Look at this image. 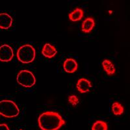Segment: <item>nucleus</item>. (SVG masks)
<instances>
[{"label":"nucleus","instance_id":"6e6552de","mask_svg":"<svg viewBox=\"0 0 130 130\" xmlns=\"http://www.w3.org/2000/svg\"><path fill=\"white\" fill-rule=\"evenodd\" d=\"M13 20L9 14H0V28L3 29H7L11 27Z\"/></svg>","mask_w":130,"mask_h":130},{"label":"nucleus","instance_id":"1a4fd4ad","mask_svg":"<svg viewBox=\"0 0 130 130\" xmlns=\"http://www.w3.org/2000/svg\"><path fill=\"white\" fill-rule=\"evenodd\" d=\"M57 53V49L55 47L51 45L50 44H46L43 46L42 50V53L46 57L51 59V58L55 57Z\"/></svg>","mask_w":130,"mask_h":130},{"label":"nucleus","instance_id":"f8f14e48","mask_svg":"<svg viewBox=\"0 0 130 130\" xmlns=\"http://www.w3.org/2000/svg\"><path fill=\"white\" fill-rule=\"evenodd\" d=\"M83 15H84V12H83V9L79 7H77L74 9L69 14L68 16H69V19L70 20L75 22L80 20L81 18H83Z\"/></svg>","mask_w":130,"mask_h":130},{"label":"nucleus","instance_id":"ddd939ff","mask_svg":"<svg viewBox=\"0 0 130 130\" xmlns=\"http://www.w3.org/2000/svg\"><path fill=\"white\" fill-rule=\"evenodd\" d=\"M112 112L116 116H121L124 112V107L120 102H114L111 106Z\"/></svg>","mask_w":130,"mask_h":130},{"label":"nucleus","instance_id":"f03ea898","mask_svg":"<svg viewBox=\"0 0 130 130\" xmlns=\"http://www.w3.org/2000/svg\"><path fill=\"white\" fill-rule=\"evenodd\" d=\"M18 105L13 101L2 100L0 102V115L6 118H14L19 115Z\"/></svg>","mask_w":130,"mask_h":130},{"label":"nucleus","instance_id":"0eeeda50","mask_svg":"<svg viewBox=\"0 0 130 130\" xmlns=\"http://www.w3.org/2000/svg\"><path fill=\"white\" fill-rule=\"evenodd\" d=\"M78 68L77 62L75 59L69 58L67 59L63 63V68L64 71L67 73H74Z\"/></svg>","mask_w":130,"mask_h":130},{"label":"nucleus","instance_id":"20e7f679","mask_svg":"<svg viewBox=\"0 0 130 130\" xmlns=\"http://www.w3.org/2000/svg\"><path fill=\"white\" fill-rule=\"evenodd\" d=\"M17 82L24 87H31L36 83L34 74L29 70H23L17 75Z\"/></svg>","mask_w":130,"mask_h":130},{"label":"nucleus","instance_id":"9d476101","mask_svg":"<svg viewBox=\"0 0 130 130\" xmlns=\"http://www.w3.org/2000/svg\"><path fill=\"white\" fill-rule=\"evenodd\" d=\"M95 26V22L94 20L92 18H87L82 23V25H81V30L85 33H89L93 29V28Z\"/></svg>","mask_w":130,"mask_h":130},{"label":"nucleus","instance_id":"7ed1b4c3","mask_svg":"<svg viewBox=\"0 0 130 130\" xmlns=\"http://www.w3.org/2000/svg\"><path fill=\"white\" fill-rule=\"evenodd\" d=\"M35 50L29 44L23 45L17 51L18 61L24 64H29L32 62L35 58Z\"/></svg>","mask_w":130,"mask_h":130},{"label":"nucleus","instance_id":"423d86ee","mask_svg":"<svg viewBox=\"0 0 130 130\" xmlns=\"http://www.w3.org/2000/svg\"><path fill=\"white\" fill-rule=\"evenodd\" d=\"M91 87V82L85 78H80L76 83V88L81 93H85L89 92Z\"/></svg>","mask_w":130,"mask_h":130},{"label":"nucleus","instance_id":"f3484780","mask_svg":"<svg viewBox=\"0 0 130 130\" xmlns=\"http://www.w3.org/2000/svg\"><path fill=\"white\" fill-rule=\"evenodd\" d=\"M19 130H22V129H19Z\"/></svg>","mask_w":130,"mask_h":130},{"label":"nucleus","instance_id":"dca6fc26","mask_svg":"<svg viewBox=\"0 0 130 130\" xmlns=\"http://www.w3.org/2000/svg\"><path fill=\"white\" fill-rule=\"evenodd\" d=\"M0 130H10L7 124H0Z\"/></svg>","mask_w":130,"mask_h":130},{"label":"nucleus","instance_id":"2eb2a0df","mask_svg":"<svg viewBox=\"0 0 130 130\" xmlns=\"http://www.w3.org/2000/svg\"><path fill=\"white\" fill-rule=\"evenodd\" d=\"M68 101L70 104L74 107L76 106L79 103V99L78 98V97L76 95L74 94L70 95V96H68Z\"/></svg>","mask_w":130,"mask_h":130},{"label":"nucleus","instance_id":"f257e3e1","mask_svg":"<svg viewBox=\"0 0 130 130\" xmlns=\"http://www.w3.org/2000/svg\"><path fill=\"white\" fill-rule=\"evenodd\" d=\"M38 123L41 130H59L66 122L57 112L46 111L39 116Z\"/></svg>","mask_w":130,"mask_h":130},{"label":"nucleus","instance_id":"39448f33","mask_svg":"<svg viewBox=\"0 0 130 130\" xmlns=\"http://www.w3.org/2000/svg\"><path fill=\"white\" fill-rule=\"evenodd\" d=\"M13 57V50L9 45L3 44L0 46V61L9 62L12 60Z\"/></svg>","mask_w":130,"mask_h":130},{"label":"nucleus","instance_id":"4468645a","mask_svg":"<svg viewBox=\"0 0 130 130\" xmlns=\"http://www.w3.org/2000/svg\"><path fill=\"white\" fill-rule=\"evenodd\" d=\"M108 126L103 120H97L92 126V130H107Z\"/></svg>","mask_w":130,"mask_h":130},{"label":"nucleus","instance_id":"9b49d317","mask_svg":"<svg viewBox=\"0 0 130 130\" xmlns=\"http://www.w3.org/2000/svg\"><path fill=\"white\" fill-rule=\"evenodd\" d=\"M102 67L108 75H112L116 73V68L114 64L109 59H105L102 62Z\"/></svg>","mask_w":130,"mask_h":130}]
</instances>
